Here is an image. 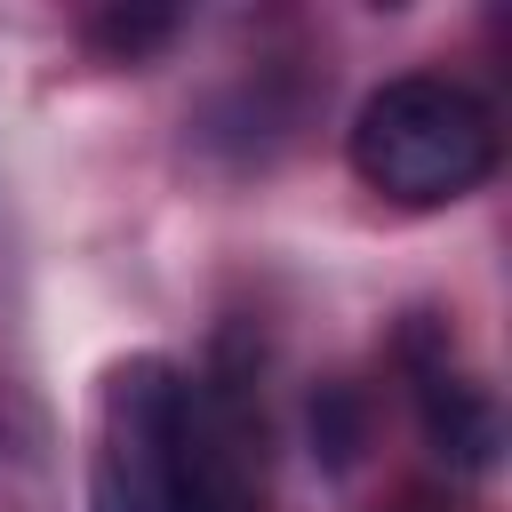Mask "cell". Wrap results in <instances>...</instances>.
Returning <instances> with one entry per match:
<instances>
[{
    "label": "cell",
    "mask_w": 512,
    "mask_h": 512,
    "mask_svg": "<svg viewBox=\"0 0 512 512\" xmlns=\"http://www.w3.org/2000/svg\"><path fill=\"white\" fill-rule=\"evenodd\" d=\"M352 168L400 208L464 200L496 168V120L488 104L448 72H400L384 80L352 120Z\"/></svg>",
    "instance_id": "6da1fadb"
},
{
    "label": "cell",
    "mask_w": 512,
    "mask_h": 512,
    "mask_svg": "<svg viewBox=\"0 0 512 512\" xmlns=\"http://www.w3.org/2000/svg\"><path fill=\"white\" fill-rule=\"evenodd\" d=\"M176 416L184 368L136 352L104 376V448L88 472V512H176Z\"/></svg>",
    "instance_id": "7a4b0ae2"
},
{
    "label": "cell",
    "mask_w": 512,
    "mask_h": 512,
    "mask_svg": "<svg viewBox=\"0 0 512 512\" xmlns=\"http://www.w3.org/2000/svg\"><path fill=\"white\" fill-rule=\"evenodd\" d=\"M408 368H416V416H424L432 456L456 464V472H488L496 448H504V416H496L488 384H472L464 368H448V352L440 360H416L408 352Z\"/></svg>",
    "instance_id": "3957f363"
},
{
    "label": "cell",
    "mask_w": 512,
    "mask_h": 512,
    "mask_svg": "<svg viewBox=\"0 0 512 512\" xmlns=\"http://www.w3.org/2000/svg\"><path fill=\"white\" fill-rule=\"evenodd\" d=\"M168 32H176V16H168V8H104V16H88V48H104L112 64L152 56Z\"/></svg>",
    "instance_id": "277c9868"
},
{
    "label": "cell",
    "mask_w": 512,
    "mask_h": 512,
    "mask_svg": "<svg viewBox=\"0 0 512 512\" xmlns=\"http://www.w3.org/2000/svg\"><path fill=\"white\" fill-rule=\"evenodd\" d=\"M312 432L328 440V456H336V464L352 456V440H360V424H352V408H344V392H320V400H312Z\"/></svg>",
    "instance_id": "5b68a950"
}]
</instances>
